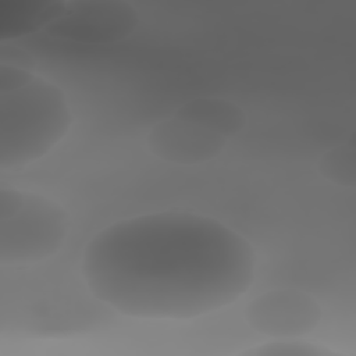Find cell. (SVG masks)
Returning <instances> with one entry per match:
<instances>
[{"label": "cell", "instance_id": "cell-1", "mask_svg": "<svg viewBox=\"0 0 356 356\" xmlns=\"http://www.w3.org/2000/svg\"><path fill=\"white\" fill-rule=\"evenodd\" d=\"M81 274L96 300L125 317L186 321L238 302L254 282L256 256L222 221L165 210L100 229L83 249Z\"/></svg>", "mask_w": 356, "mask_h": 356}, {"label": "cell", "instance_id": "cell-2", "mask_svg": "<svg viewBox=\"0 0 356 356\" xmlns=\"http://www.w3.org/2000/svg\"><path fill=\"white\" fill-rule=\"evenodd\" d=\"M72 122L63 89L40 75L1 92L0 170H21L42 160L65 139Z\"/></svg>", "mask_w": 356, "mask_h": 356}, {"label": "cell", "instance_id": "cell-3", "mask_svg": "<svg viewBox=\"0 0 356 356\" xmlns=\"http://www.w3.org/2000/svg\"><path fill=\"white\" fill-rule=\"evenodd\" d=\"M70 232L68 211L54 199L15 186L0 188V264L28 267L54 256Z\"/></svg>", "mask_w": 356, "mask_h": 356}, {"label": "cell", "instance_id": "cell-4", "mask_svg": "<svg viewBox=\"0 0 356 356\" xmlns=\"http://www.w3.org/2000/svg\"><path fill=\"white\" fill-rule=\"evenodd\" d=\"M136 8L120 0L64 1L60 14L44 28L56 39L82 44H110L136 29Z\"/></svg>", "mask_w": 356, "mask_h": 356}, {"label": "cell", "instance_id": "cell-5", "mask_svg": "<svg viewBox=\"0 0 356 356\" xmlns=\"http://www.w3.org/2000/svg\"><path fill=\"white\" fill-rule=\"evenodd\" d=\"M321 307L309 293L299 289H270L246 307V321L270 338H303L321 321Z\"/></svg>", "mask_w": 356, "mask_h": 356}, {"label": "cell", "instance_id": "cell-6", "mask_svg": "<svg viewBox=\"0 0 356 356\" xmlns=\"http://www.w3.org/2000/svg\"><path fill=\"white\" fill-rule=\"evenodd\" d=\"M146 140L154 156L184 165L200 164L217 157L227 142L225 138L175 115L154 124Z\"/></svg>", "mask_w": 356, "mask_h": 356}, {"label": "cell", "instance_id": "cell-7", "mask_svg": "<svg viewBox=\"0 0 356 356\" xmlns=\"http://www.w3.org/2000/svg\"><path fill=\"white\" fill-rule=\"evenodd\" d=\"M174 115L193 122L225 139L239 134L246 124V117L236 104L214 97L191 100L185 103Z\"/></svg>", "mask_w": 356, "mask_h": 356}, {"label": "cell", "instance_id": "cell-8", "mask_svg": "<svg viewBox=\"0 0 356 356\" xmlns=\"http://www.w3.org/2000/svg\"><path fill=\"white\" fill-rule=\"evenodd\" d=\"M320 174L332 184L353 188L356 181L355 152L345 145L334 147L321 156L318 163Z\"/></svg>", "mask_w": 356, "mask_h": 356}, {"label": "cell", "instance_id": "cell-9", "mask_svg": "<svg viewBox=\"0 0 356 356\" xmlns=\"http://www.w3.org/2000/svg\"><path fill=\"white\" fill-rule=\"evenodd\" d=\"M250 356H331L335 352L303 338H271L243 352Z\"/></svg>", "mask_w": 356, "mask_h": 356}]
</instances>
